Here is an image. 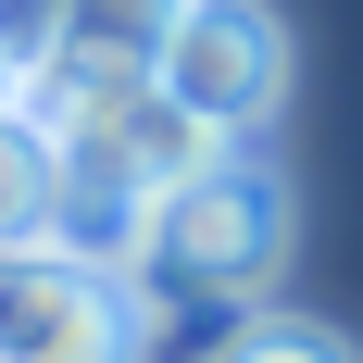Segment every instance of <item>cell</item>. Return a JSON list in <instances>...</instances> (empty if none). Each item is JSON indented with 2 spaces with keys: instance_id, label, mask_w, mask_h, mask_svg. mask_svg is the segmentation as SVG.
<instances>
[{
  "instance_id": "obj_3",
  "label": "cell",
  "mask_w": 363,
  "mask_h": 363,
  "mask_svg": "<svg viewBox=\"0 0 363 363\" xmlns=\"http://www.w3.org/2000/svg\"><path fill=\"white\" fill-rule=\"evenodd\" d=\"M0 363H150V301L88 251H0Z\"/></svg>"
},
{
  "instance_id": "obj_1",
  "label": "cell",
  "mask_w": 363,
  "mask_h": 363,
  "mask_svg": "<svg viewBox=\"0 0 363 363\" xmlns=\"http://www.w3.org/2000/svg\"><path fill=\"white\" fill-rule=\"evenodd\" d=\"M289 263V176L263 163L251 138L238 150H201L138 225H125V289L138 301H213V313H251Z\"/></svg>"
},
{
  "instance_id": "obj_6",
  "label": "cell",
  "mask_w": 363,
  "mask_h": 363,
  "mask_svg": "<svg viewBox=\"0 0 363 363\" xmlns=\"http://www.w3.org/2000/svg\"><path fill=\"white\" fill-rule=\"evenodd\" d=\"M201 363H351V338H326L313 313H238Z\"/></svg>"
},
{
  "instance_id": "obj_4",
  "label": "cell",
  "mask_w": 363,
  "mask_h": 363,
  "mask_svg": "<svg viewBox=\"0 0 363 363\" xmlns=\"http://www.w3.org/2000/svg\"><path fill=\"white\" fill-rule=\"evenodd\" d=\"M188 0H38L26 50H63V63H101V75H150V50L176 38Z\"/></svg>"
},
{
  "instance_id": "obj_5",
  "label": "cell",
  "mask_w": 363,
  "mask_h": 363,
  "mask_svg": "<svg viewBox=\"0 0 363 363\" xmlns=\"http://www.w3.org/2000/svg\"><path fill=\"white\" fill-rule=\"evenodd\" d=\"M13 238H50V150L13 101H0V251Z\"/></svg>"
},
{
  "instance_id": "obj_2",
  "label": "cell",
  "mask_w": 363,
  "mask_h": 363,
  "mask_svg": "<svg viewBox=\"0 0 363 363\" xmlns=\"http://www.w3.org/2000/svg\"><path fill=\"white\" fill-rule=\"evenodd\" d=\"M150 101L201 125V138H263L276 101H289V26L263 13V0H188L176 38L150 50Z\"/></svg>"
}]
</instances>
